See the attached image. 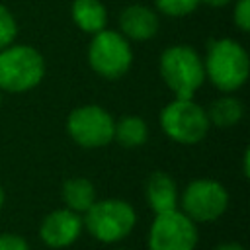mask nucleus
<instances>
[{
    "label": "nucleus",
    "mask_w": 250,
    "mask_h": 250,
    "mask_svg": "<svg viewBox=\"0 0 250 250\" xmlns=\"http://www.w3.org/2000/svg\"><path fill=\"white\" fill-rule=\"evenodd\" d=\"M203 59L205 80L219 92L234 94L250 76V57L242 43L232 37H219L207 43Z\"/></svg>",
    "instance_id": "obj_1"
},
{
    "label": "nucleus",
    "mask_w": 250,
    "mask_h": 250,
    "mask_svg": "<svg viewBox=\"0 0 250 250\" xmlns=\"http://www.w3.org/2000/svg\"><path fill=\"white\" fill-rule=\"evenodd\" d=\"M158 72L174 98H193L205 82L203 59L191 45H170L160 53Z\"/></svg>",
    "instance_id": "obj_2"
},
{
    "label": "nucleus",
    "mask_w": 250,
    "mask_h": 250,
    "mask_svg": "<svg viewBox=\"0 0 250 250\" xmlns=\"http://www.w3.org/2000/svg\"><path fill=\"white\" fill-rule=\"evenodd\" d=\"M43 55L25 43H10L0 49V90L8 94H25L37 88L45 78Z\"/></svg>",
    "instance_id": "obj_3"
},
{
    "label": "nucleus",
    "mask_w": 250,
    "mask_h": 250,
    "mask_svg": "<svg viewBox=\"0 0 250 250\" xmlns=\"http://www.w3.org/2000/svg\"><path fill=\"white\" fill-rule=\"evenodd\" d=\"M82 225L84 230L98 242L115 244L133 232L137 225V211L125 199H96L88 211L82 213Z\"/></svg>",
    "instance_id": "obj_4"
},
{
    "label": "nucleus",
    "mask_w": 250,
    "mask_h": 250,
    "mask_svg": "<svg viewBox=\"0 0 250 250\" xmlns=\"http://www.w3.org/2000/svg\"><path fill=\"white\" fill-rule=\"evenodd\" d=\"M158 123L162 133L178 145H197L211 129L205 107L193 98H174L168 102L160 109Z\"/></svg>",
    "instance_id": "obj_5"
},
{
    "label": "nucleus",
    "mask_w": 250,
    "mask_h": 250,
    "mask_svg": "<svg viewBox=\"0 0 250 250\" xmlns=\"http://www.w3.org/2000/svg\"><path fill=\"white\" fill-rule=\"evenodd\" d=\"M86 59L94 74L105 80H117L125 76L133 64L131 41H127L117 29L105 27L92 35Z\"/></svg>",
    "instance_id": "obj_6"
},
{
    "label": "nucleus",
    "mask_w": 250,
    "mask_h": 250,
    "mask_svg": "<svg viewBox=\"0 0 250 250\" xmlns=\"http://www.w3.org/2000/svg\"><path fill=\"white\" fill-rule=\"evenodd\" d=\"M178 209L193 223H213L227 213L229 191L213 178H195L180 191Z\"/></svg>",
    "instance_id": "obj_7"
},
{
    "label": "nucleus",
    "mask_w": 250,
    "mask_h": 250,
    "mask_svg": "<svg viewBox=\"0 0 250 250\" xmlns=\"http://www.w3.org/2000/svg\"><path fill=\"white\" fill-rule=\"evenodd\" d=\"M113 115L98 105L86 104L74 107L66 117V133L80 148H102L113 141Z\"/></svg>",
    "instance_id": "obj_8"
},
{
    "label": "nucleus",
    "mask_w": 250,
    "mask_h": 250,
    "mask_svg": "<svg viewBox=\"0 0 250 250\" xmlns=\"http://www.w3.org/2000/svg\"><path fill=\"white\" fill-rule=\"evenodd\" d=\"M197 242V223L180 209L154 215L146 234V250H195Z\"/></svg>",
    "instance_id": "obj_9"
},
{
    "label": "nucleus",
    "mask_w": 250,
    "mask_h": 250,
    "mask_svg": "<svg viewBox=\"0 0 250 250\" xmlns=\"http://www.w3.org/2000/svg\"><path fill=\"white\" fill-rule=\"evenodd\" d=\"M84 230L82 215L61 207L47 213L39 225V238L47 248L62 250L72 246Z\"/></svg>",
    "instance_id": "obj_10"
},
{
    "label": "nucleus",
    "mask_w": 250,
    "mask_h": 250,
    "mask_svg": "<svg viewBox=\"0 0 250 250\" xmlns=\"http://www.w3.org/2000/svg\"><path fill=\"white\" fill-rule=\"evenodd\" d=\"M119 33L127 41L145 43L150 41L160 29L158 12L146 4H129L119 12L117 18Z\"/></svg>",
    "instance_id": "obj_11"
},
{
    "label": "nucleus",
    "mask_w": 250,
    "mask_h": 250,
    "mask_svg": "<svg viewBox=\"0 0 250 250\" xmlns=\"http://www.w3.org/2000/svg\"><path fill=\"white\" fill-rule=\"evenodd\" d=\"M145 199L148 209L154 215L178 209L180 191H178L176 180L168 172H160V170L152 172L145 184Z\"/></svg>",
    "instance_id": "obj_12"
},
{
    "label": "nucleus",
    "mask_w": 250,
    "mask_h": 250,
    "mask_svg": "<svg viewBox=\"0 0 250 250\" xmlns=\"http://www.w3.org/2000/svg\"><path fill=\"white\" fill-rule=\"evenodd\" d=\"M70 18L74 25L88 35L107 27V10L102 0H72Z\"/></svg>",
    "instance_id": "obj_13"
},
{
    "label": "nucleus",
    "mask_w": 250,
    "mask_h": 250,
    "mask_svg": "<svg viewBox=\"0 0 250 250\" xmlns=\"http://www.w3.org/2000/svg\"><path fill=\"white\" fill-rule=\"evenodd\" d=\"M61 199L66 209L82 215L88 211V207L98 199L94 184L84 176H72L68 178L61 188Z\"/></svg>",
    "instance_id": "obj_14"
},
{
    "label": "nucleus",
    "mask_w": 250,
    "mask_h": 250,
    "mask_svg": "<svg viewBox=\"0 0 250 250\" xmlns=\"http://www.w3.org/2000/svg\"><path fill=\"white\" fill-rule=\"evenodd\" d=\"M209 123L215 127H234L244 117V104L234 94H223L221 98L213 100L209 107H205Z\"/></svg>",
    "instance_id": "obj_15"
},
{
    "label": "nucleus",
    "mask_w": 250,
    "mask_h": 250,
    "mask_svg": "<svg viewBox=\"0 0 250 250\" xmlns=\"http://www.w3.org/2000/svg\"><path fill=\"white\" fill-rule=\"evenodd\" d=\"M113 141L123 148H139L148 141V125L141 115H121L113 125Z\"/></svg>",
    "instance_id": "obj_16"
},
{
    "label": "nucleus",
    "mask_w": 250,
    "mask_h": 250,
    "mask_svg": "<svg viewBox=\"0 0 250 250\" xmlns=\"http://www.w3.org/2000/svg\"><path fill=\"white\" fill-rule=\"evenodd\" d=\"M201 0H154V8L158 14L168 18H184L193 14L199 8Z\"/></svg>",
    "instance_id": "obj_17"
},
{
    "label": "nucleus",
    "mask_w": 250,
    "mask_h": 250,
    "mask_svg": "<svg viewBox=\"0 0 250 250\" xmlns=\"http://www.w3.org/2000/svg\"><path fill=\"white\" fill-rule=\"evenodd\" d=\"M18 37V21L8 6L0 2V49L14 43Z\"/></svg>",
    "instance_id": "obj_18"
},
{
    "label": "nucleus",
    "mask_w": 250,
    "mask_h": 250,
    "mask_svg": "<svg viewBox=\"0 0 250 250\" xmlns=\"http://www.w3.org/2000/svg\"><path fill=\"white\" fill-rule=\"evenodd\" d=\"M232 21L238 31H250V0H236L232 8Z\"/></svg>",
    "instance_id": "obj_19"
},
{
    "label": "nucleus",
    "mask_w": 250,
    "mask_h": 250,
    "mask_svg": "<svg viewBox=\"0 0 250 250\" xmlns=\"http://www.w3.org/2000/svg\"><path fill=\"white\" fill-rule=\"evenodd\" d=\"M0 250H31L29 242L16 232H0Z\"/></svg>",
    "instance_id": "obj_20"
},
{
    "label": "nucleus",
    "mask_w": 250,
    "mask_h": 250,
    "mask_svg": "<svg viewBox=\"0 0 250 250\" xmlns=\"http://www.w3.org/2000/svg\"><path fill=\"white\" fill-rule=\"evenodd\" d=\"M242 176H244V178L250 176V152H248V148H246L244 154H242Z\"/></svg>",
    "instance_id": "obj_21"
},
{
    "label": "nucleus",
    "mask_w": 250,
    "mask_h": 250,
    "mask_svg": "<svg viewBox=\"0 0 250 250\" xmlns=\"http://www.w3.org/2000/svg\"><path fill=\"white\" fill-rule=\"evenodd\" d=\"M213 250H246V248L242 244H238V242H223V244L215 246Z\"/></svg>",
    "instance_id": "obj_22"
},
{
    "label": "nucleus",
    "mask_w": 250,
    "mask_h": 250,
    "mask_svg": "<svg viewBox=\"0 0 250 250\" xmlns=\"http://www.w3.org/2000/svg\"><path fill=\"white\" fill-rule=\"evenodd\" d=\"M232 0H201V4H205V6H209V8H225V6H229Z\"/></svg>",
    "instance_id": "obj_23"
},
{
    "label": "nucleus",
    "mask_w": 250,
    "mask_h": 250,
    "mask_svg": "<svg viewBox=\"0 0 250 250\" xmlns=\"http://www.w3.org/2000/svg\"><path fill=\"white\" fill-rule=\"evenodd\" d=\"M4 199H6V195H4V188L0 186V211H2V207H4Z\"/></svg>",
    "instance_id": "obj_24"
},
{
    "label": "nucleus",
    "mask_w": 250,
    "mask_h": 250,
    "mask_svg": "<svg viewBox=\"0 0 250 250\" xmlns=\"http://www.w3.org/2000/svg\"><path fill=\"white\" fill-rule=\"evenodd\" d=\"M2 94H4V92L0 90V107H2Z\"/></svg>",
    "instance_id": "obj_25"
},
{
    "label": "nucleus",
    "mask_w": 250,
    "mask_h": 250,
    "mask_svg": "<svg viewBox=\"0 0 250 250\" xmlns=\"http://www.w3.org/2000/svg\"><path fill=\"white\" fill-rule=\"evenodd\" d=\"M113 250H127V248H113Z\"/></svg>",
    "instance_id": "obj_26"
}]
</instances>
